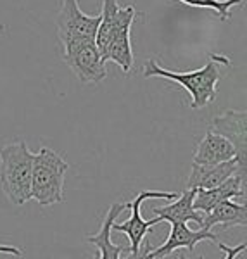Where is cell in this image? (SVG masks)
I'll use <instances>...</instances> for the list:
<instances>
[{
    "instance_id": "8",
    "label": "cell",
    "mask_w": 247,
    "mask_h": 259,
    "mask_svg": "<svg viewBox=\"0 0 247 259\" xmlns=\"http://www.w3.org/2000/svg\"><path fill=\"white\" fill-rule=\"evenodd\" d=\"M218 237L215 233H211L209 230H190L187 227V223H182V221H173L171 223V233L166 239L164 244L157 249H150L149 245L145 247L144 254H139L137 257H149V259H161V257H168L171 252H175L177 249L187 247L190 252H194L195 245L202 240H211L216 242Z\"/></svg>"
},
{
    "instance_id": "10",
    "label": "cell",
    "mask_w": 247,
    "mask_h": 259,
    "mask_svg": "<svg viewBox=\"0 0 247 259\" xmlns=\"http://www.w3.org/2000/svg\"><path fill=\"white\" fill-rule=\"evenodd\" d=\"M232 197H245V177L240 173H233L223 183L213 189H195L192 206L204 214H208L215 206Z\"/></svg>"
},
{
    "instance_id": "6",
    "label": "cell",
    "mask_w": 247,
    "mask_h": 259,
    "mask_svg": "<svg viewBox=\"0 0 247 259\" xmlns=\"http://www.w3.org/2000/svg\"><path fill=\"white\" fill-rule=\"evenodd\" d=\"M57 35L61 41L74 40V38H95L100 14L87 16L78 7V0H64L62 7L57 14Z\"/></svg>"
},
{
    "instance_id": "7",
    "label": "cell",
    "mask_w": 247,
    "mask_h": 259,
    "mask_svg": "<svg viewBox=\"0 0 247 259\" xmlns=\"http://www.w3.org/2000/svg\"><path fill=\"white\" fill-rule=\"evenodd\" d=\"M137 16V11L133 6L119 7L116 0H104L102 12H100V23L95 33V45L99 49L100 57L104 59L107 52V47L114 35L123 28L132 26L133 19Z\"/></svg>"
},
{
    "instance_id": "5",
    "label": "cell",
    "mask_w": 247,
    "mask_h": 259,
    "mask_svg": "<svg viewBox=\"0 0 247 259\" xmlns=\"http://www.w3.org/2000/svg\"><path fill=\"white\" fill-rule=\"evenodd\" d=\"M178 194L177 192H157V190H144L137 195L132 202L127 204V209H132V216H130L128 221L125 223H112V232H123L128 235V240H130V250H132V256L135 257L137 254L140 252V245L144 242V237L149 233V230L154 227V225H159L162 223L161 220L157 218H152L149 221H144L140 216V207H142V202L145 199H168V200H173L177 199Z\"/></svg>"
},
{
    "instance_id": "12",
    "label": "cell",
    "mask_w": 247,
    "mask_h": 259,
    "mask_svg": "<svg viewBox=\"0 0 247 259\" xmlns=\"http://www.w3.org/2000/svg\"><path fill=\"white\" fill-rule=\"evenodd\" d=\"M127 209V204L116 202L109 207L106 218H104L102 225H100V230L95 235H87V242L94 244L95 247L99 249V257L102 259H119L121 252H125V247L121 245H116L114 242L111 240V232H112V223L116 221V218Z\"/></svg>"
},
{
    "instance_id": "2",
    "label": "cell",
    "mask_w": 247,
    "mask_h": 259,
    "mask_svg": "<svg viewBox=\"0 0 247 259\" xmlns=\"http://www.w3.org/2000/svg\"><path fill=\"white\" fill-rule=\"evenodd\" d=\"M33 152L26 142H14L0 149V187L11 204L23 206L31 199Z\"/></svg>"
},
{
    "instance_id": "1",
    "label": "cell",
    "mask_w": 247,
    "mask_h": 259,
    "mask_svg": "<svg viewBox=\"0 0 247 259\" xmlns=\"http://www.w3.org/2000/svg\"><path fill=\"white\" fill-rule=\"evenodd\" d=\"M218 64L230 66L228 57L223 56H209V62L204 68L188 71V73H178V71L162 69L156 61L150 59L144 68V78H166V80L177 81L183 87L192 97L190 107L192 109H202L209 102L216 99V85L220 81V69Z\"/></svg>"
},
{
    "instance_id": "19",
    "label": "cell",
    "mask_w": 247,
    "mask_h": 259,
    "mask_svg": "<svg viewBox=\"0 0 247 259\" xmlns=\"http://www.w3.org/2000/svg\"><path fill=\"white\" fill-rule=\"evenodd\" d=\"M0 252H6V254H12V256H16V257L23 256V249H18V247H12V245H2V244H0Z\"/></svg>"
},
{
    "instance_id": "13",
    "label": "cell",
    "mask_w": 247,
    "mask_h": 259,
    "mask_svg": "<svg viewBox=\"0 0 247 259\" xmlns=\"http://www.w3.org/2000/svg\"><path fill=\"white\" fill-rule=\"evenodd\" d=\"M235 157V149L223 135L209 130L194 154L195 164H218Z\"/></svg>"
},
{
    "instance_id": "18",
    "label": "cell",
    "mask_w": 247,
    "mask_h": 259,
    "mask_svg": "<svg viewBox=\"0 0 247 259\" xmlns=\"http://www.w3.org/2000/svg\"><path fill=\"white\" fill-rule=\"evenodd\" d=\"M218 247L223 250L227 259H233L238 256V252H242V250L245 249V244H240V245H237V247H230V245H225V244H221V242H218Z\"/></svg>"
},
{
    "instance_id": "11",
    "label": "cell",
    "mask_w": 247,
    "mask_h": 259,
    "mask_svg": "<svg viewBox=\"0 0 247 259\" xmlns=\"http://www.w3.org/2000/svg\"><path fill=\"white\" fill-rule=\"evenodd\" d=\"M233 173H240L245 177V171L240 169L237 157L218 164H192L190 177H188V189H213L223 183Z\"/></svg>"
},
{
    "instance_id": "3",
    "label": "cell",
    "mask_w": 247,
    "mask_h": 259,
    "mask_svg": "<svg viewBox=\"0 0 247 259\" xmlns=\"http://www.w3.org/2000/svg\"><path fill=\"white\" fill-rule=\"evenodd\" d=\"M68 168V162L49 147H42L38 152L33 154L31 199H35L40 206L62 202L64 200L62 187Z\"/></svg>"
},
{
    "instance_id": "16",
    "label": "cell",
    "mask_w": 247,
    "mask_h": 259,
    "mask_svg": "<svg viewBox=\"0 0 247 259\" xmlns=\"http://www.w3.org/2000/svg\"><path fill=\"white\" fill-rule=\"evenodd\" d=\"M130 30L132 26L123 28L114 35V38L111 40L107 47V52L104 56V61H112L123 69L125 74H128L132 71L133 66V52H132V44H130Z\"/></svg>"
},
{
    "instance_id": "14",
    "label": "cell",
    "mask_w": 247,
    "mask_h": 259,
    "mask_svg": "<svg viewBox=\"0 0 247 259\" xmlns=\"http://www.w3.org/2000/svg\"><path fill=\"white\" fill-rule=\"evenodd\" d=\"M195 189H187L182 195H178L177 199H173V202L168 206H162L154 209L156 216L161 221H182V223H188V221H195V223L202 225L204 221V212L194 209L192 200H194Z\"/></svg>"
},
{
    "instance_id": "15",
    "label": "cell",
    "mask_w": 247,
    "mask_h": 259,
    "mask_svg": "<svg viewBox=\"0 0 247 259\" xmlns=\"http://www.w3.org/2000/svg\"><path fill=\"white\" fill-rule=\"evenodd\" d=\"M247 221V212L244 204H237L232 199L221 200L218 206L213 207L208 214H204V221L200 225L202 230H211L216 225L221 227H244Z\"/></svg>"
},
{
    "instance_id": "4",
    "label": "cell",
    "mask_w": 247,
    "mask_h": 259,
    "mask_svg": "<svg viewBox=\"0 0 247 259\" xmlns=\"http://www.w3.org/2000/svg\"><path fill=\"white\" fill-rule=\"evenodd\" d=\"M62 56L66 64L81 83L97 85L106 80V61L100 57L95 38H74L62 44Z\"/></svg>"
},
{
    "instance_id": "9",
    "label": "cell",
    "mask_w": 247,
    "mask_h": 259,
    "mask_svg": "<svg viewBox=\"0 0 247 259\" xmlns=\"http://www.w3.org/2000/svg\"><path fill=\"white\" fill-rule=\"evenodd\" d=\"M213 132L220 133L235 149V157L238 159L240 169L245 171L247 166V144H245V112L225 111L221 116L213 119Z\"/></svg>"
},
{
    "instance_id": "17",
    "label": "cell",
    "mask_w": 247,
    "mask_h": 259,
    "mask_svg": "<svg viewBox=\"0 0 247 259\" xmlns=\"http://www.w3.org/2000/svg\"><path fill=\"white\" fill-rule=\"evenodd\" d=\"M180 2L190 7H199V9H213L218 12L220 19L227 21L232 18L230 9L242 4L244 0H180Z\"/></svg>"
}]
</instances>
